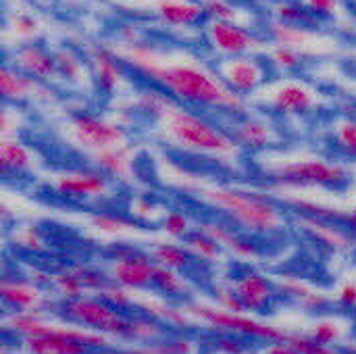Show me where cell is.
Listing matches in <instances>:
<instances>
[{"instance_id":"cell-1","label":"cell","mask_w":356,"mask_h":354,"mask_svg":"<svg viewBox=\"0 0 356 354\" xmlns=\"http://www.w3.org/2000/svg\"><path fill=\"white\" fill-rule=\"evenodd\" d=\"M117 54L177 100L215 106L229 113L244 111V98L232 92L217 73H211L196 63H167L156 50L142 42H123Z\"/></svg>"},{"instance_id":"cell-2","label":"cell","mask_w":356,"mask_h":354,"mask_svg":"<svg viewBox=\"0 0 356 354\" xmlns=\"http://www.w3.org/2000/svg\"><path fill=\"white\" fill-rule=\"evenodd\" d=\"M200 196L215 209L229 215L238 225L254 234H269L284 225L282 211L267 198L229 186L204 188Z\"/></svg>"},{"instance_id":"cell-3","label":"cell","mask_w":356,"mask_h":354,"mask_svg":"<svg viewBox=\"0 0 356 354\" xmlns=\"http://www.w3.org/2000/svg\"><path fill=\"white\" fill-rule=\"evenodd\" d=\"M165 131L167 136L194 152H204V154H215V156H229L238 152V142L234 136L225 134L221 127L213 125L204 117H198L186 108L175 106L165 119Z\"/></svg>"},{"instance_id":"cell-4","label":"cell","mask_w":356,"mask_h":354,"mask_svg":"<svg viewBox=\"0 0 356 354\" xmlns=\"http://www.w3.org/2000/svg\"><path fill=\"white\" fill-rule=\"evenodd\" d=\"M271 179L284 188H340L348 182V171L340 163L305 159L277 165L269 171Z\"/></svg>"},{"instance_id":"cell-5","label":"cell","mask_w":356,"mask_h":354,"mask_svg":"<svg viewBox=\"0 0 356 354\" xmlns=\"http://www.w3.org/2000/svg\"><path fill=\"white\" fill-rule=\"evenodd\" d=\"M65 315L86 328L96 330L98 334H111V336H119L125 338L127 336V328H129V319H125L117 309H113L111 305H106L104 300H94V298H73L67 300L63 307Z\"/></svg>"},{"instance_id":"cell-6","label":"cell","mask_w":356,"mask_h":354,"mask_svg":"<svg viewBox=\"0 0 356 354\" xmlns=\"http://www.w3.org/2000/svg\"><path fill=\"white\" fill-rule=\"evenodd\" d=\"M69 136L92 154L127 144V134L121 125L96 115H75L69 121Z\"/></svg>"},{"instance_id":"cell-7","label":"cell","mask_w":356,"mask_h":354,"mask_svg":"<svg viewBox=\"0 0 356 354\" xmlns=\"http://www.w3.org/2000/svg\"><path fill=\"white\" fill-rule=\"evenodd\" d=\"M190 313H194L198 319H202L204 323H209L213 328L234 332V334H242V336H250V338H259V340H265L269 344L288 342V338H290V334H286L273 325H265V323H259L250 317H244V313L213 309V307H204V305L190 307Z\"/></svg>"},{"instance_id":"cell-8","label":"cell","mask_w":356,"mask_h":354,"mask_svg":"<svg viewBox=\"0 0 356 354\" xmlns=\"http://www.w3.org/2000/svg\"><path fill=\"white\" fill-rule=\"evenodd\" d=\"M217 75L232 92L244 96V94L259 90V86L267 77V71H265V65L257 56L244 54V56H229L221 61Z\"/></svg>"},{"instance_id":"cell-9","label":"cell","mask_w":356,"mask_h":354,"mask_svg":"<svg viewBox=\"0 0 356 354\" xmlns=\"http://www.w3.org/2000/svg\"><path fill=\"white\" fill-rule=\"evenodd\" d=\"M209 44L223 56H244L263 46V40L234 21H211L207 27Z\"/></svg>"},{"instance_id":"cell-10","label":"cell","mask_w":356,"mask_h":354,"mask_svg":"<svg viewBox=\"0 0 356 354\" xmlns=\"http://www.w3.org/2000/svg\"><path fill=\"white\" fill-rule=\"evenodd\" d=\"M108 188V175L102 171H69L63 173L54 184V190L67 198H98L104 196Z\"/></svg>"},{"instance_id":"cell-11","label":"cell","mask_w":356,"mask_h":354,"mask_svg":"<svg viewBox=\"0 0 356 354\" xmlns=\"http://www.w3.org/2000/svg\"><path fill=\"white\" fill-rule=\"evenodd\" d=\"M0 94L6 102H23L31 98H50L52 90L44 88V81L29 77L17 67L4 65L0 69Z\"/></svg>"},{"instance_id":"cell-12","label":"cell","mask_w":356,"mask_h":354,"mask_svg":"<svg viewBox=\"0 0 356 354\" xmlns=\"http://www.w3.org/2000/svg\"><path fill=\"white\" fill-rule=\"evenodd\" d=\"M15 67L29 77H35L40 81H50L58 77L56 58L54 52H48L40 44H23L15 50Z\"/></svg>"},{"instance_id":"cell-13","label":"cell","mask_w":356,"mask_h":354,"mask_svg":"<svg viewBox=\"0 0 356 354\" xmlns=\"http://www.w3.org/2000/svg\"><path fill=\"white\" fill-rule=\"evenodd\" d=\"M271 104L286 115H305L315 108L317 94L302 81H286L271 94Z\"/></svg>"},{"instance_id":"cell-14","label":"cell","mask_w":356,"mask_h":354,"mask_svg":"<svg viewBox=\"0 0 356 354\" xmlns=\"http://www.w3.org/2000/svg\"><path fill=\"white\" fill-rule=\"evenodd\" d=\"M154 263L144 257V255H125L115 263L113 275L115 282L125 286V288H144L148 284H152V275H154Z\"/></svg>"},{"instance_id":"cell-15","label":"cell","mask_w":356,"mask_h":354,"mask_svg":"<svg viewBox=\"0 0 356 354\" xmlns=\"http://www.w3.org/2000/svg\"><path fill=\"white\" fill-rule=\"evenodd\" d=\"M90 61H92L96 86L102 92L113 94L123 81V69H121L119 54L113 50H106V48H94Z\"/></svg>"},{"instance_id":"cell-16","label":"cell","mask_w":356,"mask_h":354,"mask_svg":"<svg viewBox=\"0 0 356 354\" xmlns=\"http://www.w3.org/2000/svg\"><path fill=\"white\" fill-rule=\"evenodd\" d=\"M240 303L246 307V311H263L269 300L273 298V288L271 284L259 275V273H246L236 286H234Z\"/></svg>"},{"instance_id":"cell-17","label":"cell","mask_w":356,"mask_h":354,"mask_svg":"<svg viewBox=\"0 0 356 354\" xmlns=\"http://www.w3.org/2000/svg\"><path fill=\"white\" fill-rule=\"evenodd\" d=\"M94 165L98 167V171H102L108 177L115 179H129L134 173V152L129 150V146H115L108 150H100L96 154H92Z\"/></svg>"},{"instance_id":"cell-18","label":"cell","mask_w":356,"mask_h":354,"mask_svg":"<svg viewBox=\"0 0 356 354\" xmlns=\"http://www.w3.org/2000/svg\"><path fill=\"white\" fill-rule=\"evenodd\" d=\"M156 15L161 21L169 25H194L204 17V8L200 2L190 0H159Z\"/></svg>"},{"instance_id":"cell-19","label":"cell","mask_w":356,"mask_h":354,"mask_svg":"<svg viewBox=\"0 0 356 354\" xmlns=\"http://www.w3.org/2000/svg\"><path fill=\"white\" fill-rule=\"evenodd\" d=\"M200 230H202L207 236H211L215 242H219L221 246L229 248V250H232L234 255H238V257H257V255H259L257 246H254L250 240L238 236L232 227H227V225H223V223L207 221V223H202Z\"/></svg>"},{"instance_id":"cell-20","label":"cell","mask_w":356,"mask_h":354,"mask_svg":"<svg viewBox=\"0 0 356 354\" xmlns=\"http://www.w3.org/2000/svg\"><path fill=\"white\" fill-rule=\"evenodd\" d=\"M234 140L238 142L240 148L263 150L273 142V134H271V127H267L259 119H242L234 127Z\"/></svg>"},{"instance_id":"cell-21","label":"cell","mask_w":356,"mask_h":354,"mask_svg":"<svg viewBox=\"0 0 356 354\" xmlns=\"http://www.w3.org/2000/svg\"><path fill=\"white\" fill-rule=\"evenodd\" d=\"M33 163V156L29 152V148L19 142V140H10L4 138L0 142V169L2 175H10V173H25Z\"/></svg>"},{"instance_id":"cell-22","label":"cell","mask_w":356,"mask_h":354,"mask_svg":"<svg viewBox=\"0 0 356 354\" xmlns=\"http://www.w3.org/2000/svg\"><path fill=\"white\" fill-rule=\"evenodd\" d=\"M25 348L29 354H88L90 346L60 338V336H35L25 338Z\"/></svg>"},{"instance_id":"cell-23","label":"cell","mask_w":356,"mask_h":354,"mask_svg":"<svg viewBox=\"0 0 356 354\" xmlns=\"http://www.w3.org/2000/svg\"><path fill=\"white\" fill-rule=\"evenodd\" d=\"M269 31H271V38L275 40V44L290 46V48H296V50L305 48L311 42L309 27H300V25H290V23L275 21V23H271Z\"/></svg>"},{"instance_id":"cell-24","label":"cell","mask_w":356,"mask_h":354,"mask_svg":"<svg viewBox=\"0 0 356 354\" xmlns=\"http://www.w3.org/2000/svg\"><path fill=\"white\" fill-rule=\"evenodd\" d=\"M0 294H2V298H4L8 305H13V307H17V309H23V311H29V309L35 307L38 300H40L38 288L27 286V284H17V282H4Z\"/></svg>"},{"instance_id":"cell-25","label":"cell","mask_w":356,"mask_h":354,"mask_svg":"<svg viewBox=\"0 0 356 354\" xmlns=\"http://www.w3.org/2000/svg\"><path fill=\"white\" fill-rule=\"evenodd\" d=\"M56 58V69H58V77L71 81V83H79L86 77V69H83V61L69 48H60L54 52Z\"/></svg>"},{"instance_id":"cell-26","label":"cell","mask_w":356,"mask_h":354,"mask_svg":"<svg viewBox=\"0 0 356 354\" xmlns=\"http://www.w3.org/2000/svg\"><path fill=\"white\" fill-rule=\"evenodd\" d=\"M275 17L282 23H290V25H300V27H311L317 23L319 17H315L307 4H298V2H284L275 8Z\"/></svg>"},{"instance_id":"cell-27","label":"cell","mask_w":356,"mask_h":354,"mask_svg":"<svg viewBox=\"0 0 356 354\" xmlns=\"http://www.w3.org/2000/svg\"><path fill=\"white\" fill-rule=\"evenodd\" d=\"M138 106H140L142 111H146L148 115H152V117H156V119L163 121L177 104H175L167 94L156 92V90H148V92H144V94L140 96Z\"/></svg>"},{"instance_id":"cell-28","label":"cell","mask_w":356,"mask_h":354,"mask_svg":"<svg viewBox=\"0 0 356 354\" xmlns=\"http://www.w3.org/2000/svg\"><path fill=\"white\" fill-rule=\"evenodd\" d=\"M154 261L167 269H184L190 265V252L175 244H159L154 250Z\"/></svg>"},{"instance_id":"cell-29","label":"cell","mask_w":356,"mask_h":354,"mask_svg":"<svg viewBox=\"0 0 356 354\" xmlns=\"http://www.w3.org/2000/svg\"><path fill=\"white\" fill-rule=\"evenodd\" d=\"M302 225H307V230H311L315 234V238H319L323 244H330V246H346V238L344 234L338 230V227H332L327 225L323 219H313V217H305L302 219Z\"/></svg>"},{"instance_id":"cell-30","label":"cell","mask_w":356,"mask_h":354,"mask_svg":"<svg viewBox=\"0 0 356 354\" xmlns=\"http://www.w3.org/2000/svg\"><path fill=\"white\" fill-rule=\"evenodd\" d=\"M152 286L156 290H161L167 296H181L186 292L184 282L173 273V269H167L163 265L154 267V275H152Z\"/></svg>"},{"instance_id":"cell-31","label":"cell","mask_w":356,"mask_h":354,"mask_svg":"<svg viewBox=\"0 0 356 354\" xmlns=\"http://www.w3.org/2000/svg\"><path fill=\"white\" fill-rule=\"evenodd\" d=\"M186 244H188L190 250H194L202 259H217L221 255V244L215 242L211 236H207L202 230L194 232V234H188L186 236Z\"/></svg>"},{"instance_id":"cell-32","label":"cell","mask_w":356,"mask_h":354,"mask_svg":"<svg viewBox=\"0 0 356 354\" xmlns=\"http://www.w3.org/2000/svg\"><path fill=\"white\" fill-rule=\"evenodd\" d=\"M269 58L275 67H280L282 71H294L302 65V54L296 50V48H290V46H282V44H275L269 52Z\"/></svg>"},{"instance_id":"cell-33","label":"cell","mask_w":356,"mask_h":354,"mask_svg":"<svg viewBox=\"0 0 356 354\" xmlns=\"http://www.w3.org/2000/svg\"><path fill=\"white\" fill-rule=\"evenodd\" d=\"M54 284H56L58 292H60L63 296H67L69 300H73V298H81V296H83V292H86V286L81 284L77 269H69V271L58 273V275L54 277Z\"/></svg>"},{"instance_id":"cell-34","label":"cell","mask_w":356,"mask_h":354,"mask_svg":"<svg viewBox=\"0 0 356 354\" xmlns=\"http://www.w3.org/2000/svg\"><path fill=\"white\" fill-rule=\"evenodd\" d=\"M200 4L204 8V17H209L211 21H234L236 23L238 10L229 2H225V0H202Z\"/></svg>"},{"instance_id":"cell-35","label":"cell","mask_w":356,"mask_h":354,"mask_svg":"<svg viewBox=\"0 0 356 354\" xmlns=\"http://www.w3.org/2000/svg\"><path fill=\"white\" fill-rule=\"evenodd\" d=\"M161 334V325L150 319H129L127 340H154Z\"/></svg>"},{"instance_id":"cell-36","label":"cell","mask_w":356,"mask_h":354,"mask_svg":"<svg viewBox=\"0 0 356 354\" xmlns=\"http://www.w3.org/2000/svg\"><path fill=\"white\" fill-rule=\"evenodd\" d=\"M92 225H94L98 232H102V234H113V236L125 234V232H129V230L134 227L129 221H125V219H121V217H115V215H94V217H92Z\"/></svg>"},{"instance_id":"cell-37","label":"cell","mask_w":356,"mask_h":354,"mask_svg":"<svg viewBox=\"0 0 356 354\" xmlns=\"http://www.w3.org/2000/svg\"><path fill=\"white\" fill-rule=\"evenodd\" d=\"M336 140H338V146L350 154L356 156V121L355 119H346V121H340L338 127H336Z\"/></svg>"},{"instance_id":"cell-38","label":"cell","mask_w":356,"mask_h":354,"mask_svg":"<svg viewBox=\"0 0 356 354\" xmlns=\"http://www.w3.org/2000/svg\"><path fill=\"white\" fill-rule=\"evenodd\" d=\"M98 298L104 300L106 305H111L113 309H123V307H129L131 298L125 290V286H117V284H106L98 290Z\"/></svg>"},{"instance_id":"cell-39","label":"cell","mask_w":356,"mask_h":354,"mask_svg":"<svg viewBox=\"0 0 356 354\" xmlns=\"http://www.w3.org/2000/svg\"><path fill=\"white\" fill-rule=\"evenodd\" d=\"M298 211H302L307 217H313V219H336V217H342L340 213H336V209H330V207H323L315 200H298V198H292L290 200Z\"/></svg>"},{"instance_id":"cell-40","label":"cell","mask_w":356,"mask_h":354,"mask_svg":"<svg viewBox=\"0 0 356 354\" xmlns=\"http://www.w3.org/2000/svg\"><path fill=\"white\" fill-rule=\"evenodd\" d=\"M288 344L294 346L298 353L302 354H338L330 344H321L313 336L311 338L309 336H290L288 338Z\"/></svg>"},{"instance_id":"cell-41","label":"cell","mask_w":356,"mask_h":354,"mask_svg":"<svg viewBox=\"0 0 356 354\" xmlns=\"http://www.w3.org/2000/svg\"><path fill=\"white\" fill-rule=\"evenodd\" d=\"M163 230L173 238H186L190 234V219L179 211H171L163 219Z\"/></svg>"},{"instance_id":"cell-42","label":"cell","mask_w":356,"mask_h":354,"mask_svg":"<svg viewBox=\"0 0 356 354\" xmlns=\"http://www.w3.org/2000/svg\"><path fill=\"white\" fill-rule=\"evenodd\" d=\"M340 336V330L334 321H321L313 330V338L321 344H334Z\"/></svg>"},{"instance_id":"cell-43","label":"cell","mask_w":356,"mask_h":354,"mask_svg":"<svg viewBox=\"0 0 356 354\" xmlns=\"http://www.w3.org/2000/svg\"><path fill=\"white\" fill-rule=\"evenodd\" d=\"M305 4L315 17H332L338 13L340 0H305Z\"/></svg>"},{"instance_id":"cell-44","label":"cell","mask_w":356,"mask_h":354,"mask_svg":"<svg viewBox=\"0 0 356 354\" xmlns=\"http://www.w3.org/2000/svg\"><path fill=\"white\" fill-rule=\"evenodd\" d=\"M13 25H15V31L23 38H31L40 31V23L31 15H17Z\"/></svg>"},{"instance_id":"cell-45","label":"cell","mask_w":356,"mask_h":354,"mask_svg":"<svg viewBox=\"0 0 356 354\" xmlns=\"http://www.w3.org/2000/svg\"><path fill=\"white\" fill-rule=\"evenodd\" d=\"M17 240H19L21 246H25V248H29V250H40V248H42V236H40V232L33 230V227H25V230L19 234Z\"/></svg>"},{"instance_id":"cell-46","label":"cell","mask_w":356,"mask_h":354,"mask_svg":"<svg viewBox=\"0 0 356 354\" xmlns=\"http://www.w3.org/2000/svg\"><path fill=\"white\" fill-rule=\"evenodd\" d=\"M215 344H217V348L221 351V354H242L244 353V346H242V342L240 340H236V338H219V340H215Z\"/></svg>"},{"instance_id":"cell-47","label":"cell","mask_w":356,"mask_h":354,"mask_svg":"<svg viewBox=\"0 0 356 354\" xmlns=\"http://www.w3.org/2000/svg\"><path fill=\"white\" fill-rule=\"evenodd\" d=\"M111 354H175L171 344H161V346H152V348H140V351H119V353Z\"/></svg>"},{"instance_id":"cell-48","label":"cell","mask_w":356,"mask_h":354,"mask_svg":"<svg viewBox=\"0 0 356 354\" xmlns=\"http://www.w3.org/2000/svg\"><path fill=\"white\" fill-rule=\"evenodd\" d=\"M131 211L138 215V217H148V215H154L156 213V207L150 202V200H136L134 202V207H131Z\"/></svg>"},{"instance_id":"cell-49","label":"cell","mask_w":356,"mask_h":354,"mask_svg":"<svg viewBox=\"0 0 356 354\" xmlns=\"http://www.w3.org/2000/svg\"><path fill=\"white\" fill-rule=\"evenodd\" d=\"M265 354H302L298 353L294 346H290L288 342H275V344H271L267 351H265Z\"/></svg>"},{"instance_id":"cell-50","label":"cell","mask_w":356,"mask_h":354,"mask_svg":"<svg viewBox=\"0 0 356 354\" xmlns=\"http://www.w3.org/2000/svg\"><path fill=\"white\" fill-rule=\"evenodd\" d=\"M340 300L348 307L356 305V286H344L342 292H340Z\"/></svg>"},{"instance_id":"cell-51","label":"cell","mask_w":356,"mask_h":354,"mask_svg":"<svg viewBox=\"0 0 356 354\" xmlns=\"http://www.w3.org/2000/svg\"><path fill=\"white\" fill-rule=\"evenodd\" d=\"M346 221H348V225H350L353 230H356V204L350 209V213L346 215Z\"/></svg>"}]
</instances>
